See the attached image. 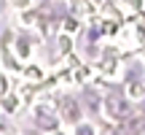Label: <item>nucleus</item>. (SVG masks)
I'll return each mask as SVG.
<instances>
[{
	"instance_id": "obj_1",
	"label": "nucleus",
	"mask_w": 145,
	"mask_h": 135,
	"mask_svg": "<svg viewBox=\"0 0 145 135\" xmlns=\"http://www.w3.org/2000/svg\"><path fill=\"white\" fill-rule=\"evenodd\" d=\"M105 108H108V114L113 116V119H126V116H129V103H126L121 95H110V97L105 100Z\"/></svg>"
},
{
	"instance_id": "obj_3",
	"label": "nucleus",
	"mask_w": 145,
	"mask_h": 135,
	"mask_svg": "<svg viewBox=\"0 0 145 135\" xmlns=\"http://www.w3.org/2000/svg\"><path fill=\"white\" fill-rule=\"evenodd\" d=\"M65 105H67V116H70V119H75V116H78V111H75V103H72V100H65Z\"/></svg>"
},
{
	"instance_id": "obj_2",
	"label": "nucleus",
	"mask_w": 145,
	"mask_h": 135,
	"mask_svg": "<svg viewBox=\"0 0 145 135\" xmlns=\"http://www.w3.org/2000/svg\"><path fill=\"white\" fill-rule=\"evenodd\" d=\"M35 122H38V127H46V130H51V127H57V119H54V114H51L48 108H40V111H38Z\"/></svg>"
}]
</instances>
